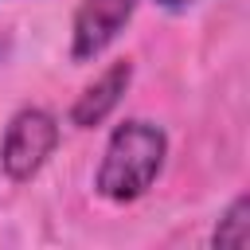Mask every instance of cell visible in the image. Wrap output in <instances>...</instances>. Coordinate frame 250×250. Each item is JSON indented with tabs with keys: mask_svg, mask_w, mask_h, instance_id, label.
Here are the masks:
<instances>
[{
	"mask_svg": "<svg viewBox=\"0 0 250 250\" xmlns=\"http://www.w3.org/2000/svg\"><path fill=\"white\" fill-rule=\"evenodd\" d=\"M211 242H215V246H234V250H242V246L250 242V199H246V195H238V199L227 207V215L219 219Z\"/></svg>",
	"mask_w": 250,
	"mask_h": 250,
	"instance_id": "5",
	"label": "cell"
},
{
	"mask_svg": "<svg viewBox=\"0 0 250 250\" xmlns=\"http://www.w3.org/2000/svg\"><path fill=\"white\" fill-rule=\"evenodd\" d=\"M129 82H133V62H129V59L109 62V66H105V70H102V74L74 98V105H70V125H78V129H94V125H102V121L121 105Z\"/></svg>",
	"mask_w": 250,
	"mask_h": 250,
	"instance_id": "4",
	"label": "cell"
},
{
	"mask_svg": "<svg viewBox=\"0 0 250 250\" xmlns=\"http://www.w3.org/2000/svg\"><path fill=\"white\" fill-rule=\"evenodd\" d=\"M160 8H172V12H180V8H188V4H195V0H156Z\"/></svg>",
	"mask_w": 250,
	"mask_h": 250,
	"instance_id": "6",
	"label": "cell"
},
{
	"mask_svg": "<svg viewBox=\"0 0 250 250\" xmlns=\"http://www.w3.org/2000/svg\"><path fill=\"white\" fill-rule=\"evenodd\" d=\"M164 156H168V137H164L160 125L141 121V117L121 121L109 133L102 164H98V176H94L98 195H105L109 203L141 199L152 188V180L160 176Z\"/></svg>",
	"mask_w": 250,
	"mask_h": 250,
	"instance_id": "1",
	"label": "cell"
},
{
	"mask_svg": "<svg viewBox=\"0 0 250 250\" xmlns=\"http://www.w3.org/2000/svg\"><path fill=\"white\" fill-rule=\"evenodd\" d=\"M59 148V121L39 109V105H27L20 109L8 129H4V141H0V168L12 184H27L39 176V168L51 160V152Z\"/></svg>",
	"mask_w": 250,
	"mask_h": 250,
	"instance_id": "2",
	"label": "cell"
},
{
	"mask_svg": "<svg viewBox=\"0 0 250 250\" xmlns=\"http://www.w3.org/2000/svg\"><path fill=\"white\" fill-rule=\"evenodd\" d=\"M133 8L137 0H82L70 23V59L74 62L98 59L133 20Z\"/></svg>",
	"mask_w": 250,
	"mask_h": 250,
	"instance_id": "3",
	"label": "cell"
}]
</instances>
